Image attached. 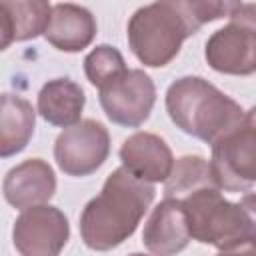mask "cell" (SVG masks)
<instances>
[{
	"label": "cell",
	"instance_id": "obj_16",
	"mask_svg": "<svg viewBox=\"0 0 256 256\" xmlns=\"http://www.w3.org/2000/svg\"><path fill=\"white\" fill-rule=\"evenodd\" d=\"M36 128L32 104L18 94H2L0 102V156L10 158L22 152Z\"/></svg>",
	"mask_w": 256,
	"mask_h": 256
},
{
	"label": "cell",
	"instance_id": "obj_20",
	"mask_svg": "<svg viewBox=\"0 0 256 256\" xmlns=\"http://www.w3.org/2000/svg\"><path fill=\"white\" fill-rule=\"evenodd\" d=\"M128 256H146V254H140V252H134V254H128Z\"/></svg>",
	"mask_w": 256,
	"mask_h": 256
},
{
	"label": "cell",
	"instance_id": "obj_12",
	"mask_svg": "<svg viewBox=\"0 0 256 256\" xmlns=\"http://www.w3.org/2000/svg\"><path fill=\"white\" fill-rule=\"evenodd\" d=\"M192 240L180 200L164 198L144 224L142 242L154 256H176Z\"/></svg>",
	"mask_w": 256,
	"mask_h": 256
},
{
	"label": "cell",
	"instance_id": "obj_4",
	"mask_svg": "<svg viewBox=\"0 0 256 256\" xmlns=\"http://www.w3.org/2000/svg\"><path fill=\"white\" fill-rule=\"evenodd\" d=\"M166 110L182 132L214 144L242 118V106L200 76H182L166 90Z\"/></svg>",
	"mask_w": 256,
	"mask_h": 256
},
{
	"label": "cell",
	"instance_id": "obj_6",
	"mask_svg": "<svg viewBox=\"0 0 256 256\" xmlns=\"http://www.w3.org/2000/svg\"><path fill=\"white\" fill-rule=\"evenodd\" d=\"M204 58L212 70L222 74L250 76L256 72V4H238L230 22L206 40Z\"/></svg>",
	"mask_w": 256,
	"mask_h": 256
},
{
	"label": "cell",
	"instance_id": "obj_19",
	"mask_svg": "<svg viewBox=\"0 0 256 256\" xmlns=\"http://www.w3.org/2000/svg\"><path fill=\"white\" fill-rule=\"evenodd\" d=\"M218 256H256V246H240L234 250H222Z\"/></svg>",
	"mask_w": 256,
	"mask_h": 256
},
{
	"label": "cell",
	"instance_id": "obj_11",
	"mask_svg": "<svg viewBox=\"0 0 256 256\" xmlns=\"http://www.w3.org/2000/svg\"><path fill=\"white\" fill-rule=\"evenodd\" d=\"M4 198L10 206L26 210L48 202L56 192L52 166L42 158H28L10 168L2 182Z\"/></svg>",
	"mask_w": 256,
	"mask_h": 256
},
{
	"label": "cell",
	"instance_id": "obj_2",
	"mask_svg": "<svg viewBox=\"0 0 256 256\" xmlns=\"http://www.w3.org/2000/svg\"><path fill=\"white\" fill-rule=\"evenodd\" d=\"M154 186L116 168L80 214V236L90 250L106 252L126 242L154 200Z\"/></svg>",
	"mask_w": 256,
	"mask_h": 256
},
{
	"label": "cell",
	"instance_id": "obj_17",
	"mask_svg": "<svg viewBox=\"0 0 256 256\" xmlns=\"http://www.w3.org/2000/svg\"><path fill=\"white\" fill-rule=\"evenodd\" d=\"M212 186L218 188L210 162H206L198 154H188L174 162L172 174L164 182V198L184 200L192 192L202 188H212Z\"/></svg>",
	"mask_w": 256,
	"mask_h": 256
},
{
	"label": "cell",
	"instance_id": "obj_14",
	"mask_svg": "<svg viewBox=\"0 0 256 256\" xmlns=\"http://www.w3.org/2000/svg\"><path fill=\"white\" fill-rule=\"evenodd\" d=\"M52 16V6L44 0H4L0 2L2 48L12 42L32 40L46 32Z\"/></svg>",
	"mask_w": 256,
	"mask_h": 256
},
{
	"label": "cell",
	"instance_id": "obj_5",
	"mask_svg": "<svg viewBox=\"0 0 256 256\" xmlns=\"http://www.w3.org/2000/svg\"><path fill=\"white\" fill-rule=\"evenodd\" d=\"M210 168L220 190L248 192L256 184V106L212 144Z\"/></svg>",
	"mask_w": 256,
	"mask_h": 256
},
{
	"label": "cell",
	"instance_id": "obj_10",
	"mask_svg": "<svg viewBox=\"0 0 256 256\" xmlns=\"http://www.w3.org/2000/svg\"><path fill=\"white\" fill-rule=\"evenodd\" d=\"M120 162L134 178L154 184L166 182L174 168V156L164 138L152 132H134L120 146Z\"/></svg>",
	"mask_w": 256,
	"mask_h": 256
},
{
	"label": "cell",
	"instance_id": "obj_1",
	"mask_svg": "<svg viewBox=\"0 0 256 256\" xmlns=\"http://www.w3.org/2000/svg\"><path fill=\"white\" fill-rule=\"evenodd\" d=\"M240 2L218 0H162L138 8L126 26L132 54L150 68L170 64L184 40L204 24L230 18Z\"/></svg>",
	"mask_w": 256,
	"mask_h": 256
},
{
	"label": "cell",
	"instance_id": "obj_3",
	"mask_svg": "<svg viewBox=\"0 0 256 256\" xmlns=\"http://www.w3.org/2000/svg\"><path fill=\"white\" fill-rule=\"evenodd\" d=\"M190 236L222 250L256 246V192H246L238 202L222 196V190L202 188L180 200Z\"/></svg>",
	"mask_w": 256,
	"mask_h": 256
},
{
	"label": "cell",
	"instance_id": "obj_8",
	"mask_svg": "<svg viewBox=\"0 0 256 256\" xmlns=\"http://www.w3.org/2000/svg\"><path fill=\"white\" fill-rule=\"evenodd\" d=\"M98 92L100 106L108 120L126 128L142 126L156 102V86L140 68L126 70Z\"/></svg>",
	"mask_w": 256,
	"mask_h": 256
},
{
	"label": "cell",
	"instance_id": "obj_9",
	"mask_svg": "<svg viewBox=\"0 0 256 256\" xmlns=\"http://www.w3.org/2000/svg\"><path fill=\"white\" fill-rule=\"evenodd\" d=\"M68 238V218L50 204L22 210L12 228V242L20 256H60Z\"/></svg>",
	"mask_w": 256,
	"mask_h": 256
},
{
	"label": "cell",
	"instance_id": "obj_13",
	"mask_svg": "<svg viewBox=\"0 0 256 256\" xmlns=\"http://www.w3.org/2000/svg\"><path fill=\"white\" fill-rule=\"evenodd\" d=\"M96 36V18L84 6L60 2L52 6L50 24L44 38L62 52H80L92 44Z\"/></svg>",
	"mask_w": 256,
	"mask_h": 256
},
{
	"label": "cell",
	"instance_id": "obj_15",
	"mask_svg": "<svg viewBox=\"0 0 256 256\" xmlns=\"http://www.w3.org/2000/svg\"><path fill=\"white\" fill-rule=\"evenodd\" d=\"M84 104V90L70 78L48 80L38 92V114L52 126L70 128L78 124Z\"/></svg>",
	"mask_w": 256,
	"mask_h": 256
},
{
	"label": "cell",
	"instance_id": "obj_18",
	"mask_svg": "<svg viewBox=\"0 0 256 256\" xmlns=\"http://www.w3.org/2000/svg\"><path fill=\"white\" fill-rule=\"evenodd\" d=\"M128 68L124 62V56L118 52V48H114L110 44L96 46L84 58V74H86L88 82L92 86H96L98 90L104 88L106 84H110L112 80H116Z\"/></svg>",
	"mask_w": 256,
	"mask_h": 256
},
{
	"label": "cell",
	"instance_id": "obj_7",
	"mask_svg": "<svg viewBox=\"0 0 256 256\" xmlns=\"http://www.w3.org/2000/svg\"><path fill=\"white\" fill-rule=\"evenodd\" d=\"M110 154V134L96 120H80L64 128L54 142V160L68 176H88L96 172Z\"/></svg>",
	"mask_w": 256,
	"mask_h": 256
}]
</instances>
